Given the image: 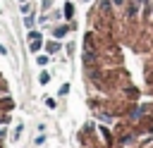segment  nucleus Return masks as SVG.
Listing matches in <instances>:
<instances>
[]
</instances>
